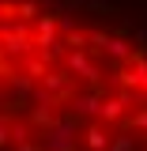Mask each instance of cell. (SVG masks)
Masks as SVG:
<instances>
[{"instance_id":"cell-1","label":"cell","mask_w":147,"mask_h":151,"mask_svg":"<svg viewBox=\"0 0 147 151\" xmlns=\"http://www.w3.org/2000/svg\"><path fill=\"white\" fill-rule=\"evenodd\" d=\"M0 151H147V0H0Z\"/></svg>"}]
</instances>
